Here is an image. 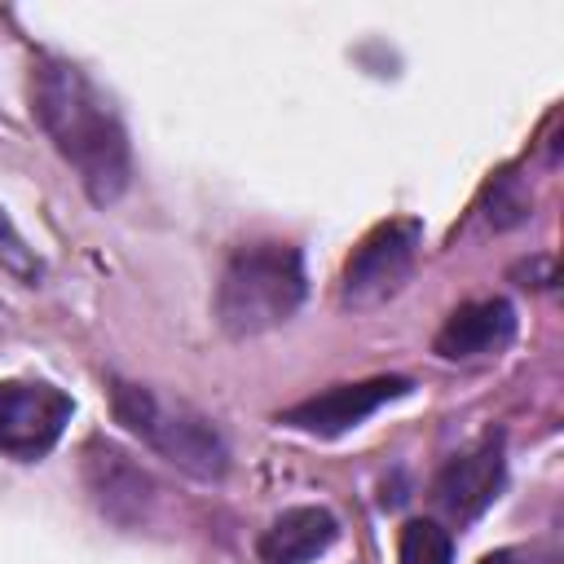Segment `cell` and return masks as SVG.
Instances as JSON below:
<instances>
[{
    "mask_svg": "<svg viewBox=\"0 0 564 564\" xmlns=\"http://www.w3.org/2000/svg\"><path fill=\"white\" fill-rule=\"evenodd\" d=\"M454 542L436 520H410L397 538V564H449Z\"/></svg>",
    "mask_w": 564,
    "mask_h": 564,
    "instance_id": "cell-11",
    "label": "cell"
},
{
    "mask_svg": "<svg viewBox=\"0 0 564 564\" xmlns=\"http://www.w3.org/2000/svg\"><path fill=\"white\" fill-rule=\"evenodd\" d=\"M304 260L291 242H247L238 247L216 282V322L234 339L264 335L295 317L304 304Z\"/></svg>",
    "mask_w": 564,
    "mask_h": 564,
    "instance_id": "cell-2",
    "label": "cell"
},
{
    "mask_svg": "<svg viewBox=\"0 0 564 564\" xmlns=\"http://www.w3.org/2000/svg\"><path fill=\"white\" fill-rule=\"evenodd\" d=\"M423 242V225L410 216H392L383 225H375L348 256L344 278H339V300L344 308H375L383 300H392L419 256Z\"/></svg>",
    "mask_w": 564,
    "mask_h": 564,
    "instance_id": "cell-4",
    "label": "cell"
},
{
    "mask_svg": "<svg viewBox=\"0 0 564 564\" xmlns=\"http://www.w3.org/2000/svg\"><path fill=\"white\" fill-rule=\"evenodd\" d=\"M70 397L53 383H0V454L9 458H44L70 423Z\"/></svg>",
    "mask_w": 564,
    "mask_h": 564,
    "instance_id": "cell-5",
    "label": "cell"
},
{
    "mask_svg": "<svg viewBox=\"0 0 564 564\" xmlns=\"http://www.w3.org/2000/svg\"><path fill=\"white\" fill-rule=\"evenodd\" d=\"M516 335V308L507 300H471V304H458L445 326L436 330V357L445 361H471V357H494L511 344Z\"/></svg>",
    "mask_w": 564,
    "mask_h": 564,
    "instance_id": "cell-8",
    "label": "cell"
},
{
    "mask_svg": "<svg viewBox=\"0 0 564 564\" xmlns=\"http://www.w3.org/2000/svg\"><path fill=\"white\" fill-rule=\"evenodd\" d=\"M339 538V524L326 507H291L260 533V560L264 564H308Z\"/></svg>",
    "mask_w": 564,
    "mask_h": 564,
    "instance_id": "cell-9",
    "label": "cell"
},
{
    "mask_svg": "<svg viewBox=\"0 0 564 564\" xmlns=\"http://www.w3.org/2000/svg\"><path fill=\"white\" fill-rule=\"evenodd\" d=\"M414 383L405 375H375V379H361V383H335L317 397H304L295 405H286L278 414V423L295 427V432H308V436H344L348 427L366 423L379 405L405 397Z\"/></svg>",
    "mask_w": 564,
    "mask_h": 564,
    "instance_id": "cell-6",
    "label": "cell"
},
{
    "mask_svg": "<svg viewBox=\"0 0 564 564\" xmlns=\"http://www.w3.org/2000/svg\"><path fill=\"white\" fill-rule=\"evenodd\" d=\"M31 115L40 119L57 154L75 167L93 203L106 207L128 189L132 176L128 132L79 66L62 57H40L31 66Z\"/></svg>",
    "mask_w": 564,
    "mask_h": 564,
    "instance_id": "cell-1",
    "label": "cell"
},
{
    "mask_svg": "<svg viewBox=\"0 0 564 564\" xmlns=\"http://www.w3.org/2000/svg\"><path fill=\"white\" fill-rule=\"evenodd\" d=\"M88 485H93V494H97V502L110 511V516H119L123 520V502L128 507H141L145 502V489H150V480L119 454V449H101V445H88Z\"/></svg>",
    "mask_w": 564,
    "mask_h": 564,
    "instance_id": "cell-10",
    "label": "cell"
},
{
    "mask_svg": "<svg viewBox=\"0 0 564 564\" xmlns=\"http://www.w3.org/2000/svg\"><path fill=\"white\" fill-rule=\"evenodd\" d=\"M502 476H507V441H502V432H485L467 454H454L441 467L432 498L449 520L467 524L498 498Z\"/></svg>",
    "mask_w": 564,
    "mask_h": 564,
    "instance_id": "cell-7",
    "label": "cell"
},
{
    "mask_svg": "<svg viewBox=\"0 0 564 564\" xmlns=\"http://www.w3.org/2000/svg\"><path fill=\"white\" fill-rule=\"evenodd\" d=\"M480 564H524V555H520V551H494V555H485Z\"/></svg>",
    "mask_w": 564,
    "mask_h": 564,
    "instance_id": "cell-12",
    "label": "cell"
},
{
    "mask_svg": "<svg viewBox=\"0 0 564 564\" xmlns=\"http://www.w3.org/2000/svg\"><path fill=\"white\" fill-rule=\"evenodd\" d=\"M110 410L137 441H145L172 467H181L198 480H220L225 476V467H229L225 436L189 401L163 397V392H154L145 383H132V379H110Z\"/></svg>",
    "mask_w": 564,
    "mask_h": 564,
    "instance_id": "cell-3",
    "label": "cell"
}]
</instances>
